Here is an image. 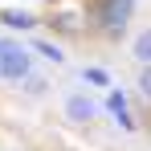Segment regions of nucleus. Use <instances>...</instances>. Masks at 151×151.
<instances>
[{
    "label": "nucleus",
    "mask_w": 151,
    "mask_h": 151,
    "mask_svg": "<svg viewBox=\"0 0 151 151\" xmlns=\"http://www.w3.org/2000/svg\"><path fill=\"white\" fill-rule=\"evenodd\" d=\"M94 8H90V17H94V25H98L102 37H110V41H119L127 29H131V17H135V0H90Z\"/></svg>",
    "instance_id": "1"
},
{
    "label": "nucleus",
    "mask_w": 151,
    "mask_h": 151,
    "mask_svg": "<svg viewBox=\"0 0 151 151\" xmlns=\"http://www.w3.org/2000/svg\"><path fill=\"white\" fill-rule=\"evenodd\" d=\"M29 70H33V49L21 45L17 37H0V78L17 86Z\"/></svg>",
    "instance_id": "2"
},
{
    "label": "nucleus",
    "mask_w": 151,
    "mask_h": 151,
    "mask_svg": "<svg viewBox=\"0 0 151 151\" xmlns=\"http://www.w3.org/2000/svg\"><path fill=\"white\" fill-rule=\"evenodd\" d=\"M106 114L123 127V131H135V127H139V123H135V114H131V98H127V90L106 86Z\"/></svg>",
    "instance_id": "3"
},
{
    "label": "nucleus",
    "mask_w": 151,
    "mask_h": 151,
    "mask_svg": "<svg viewBox=\"0 0 151 151\" xmlns=\"http://www.w3.org/2000/svg\"><path fill=\"white\" fill-rule=\"evenodd\" d=\"M94 114H98V102L94 98H86V94H70V98H65V119L74 127H86Z\"/></svg>",
    "instance_id": "4"
},
{
    "label": "nucleus",
    "mask_w": 151,
    "mask_h": 151,
    "mask_svg": "<svg viewBox=\"0 0 151 151\" xmlns=\"http://www.w3.org/2000/svg\"><path fill=\"white\" fill-rule=\"evenodd\" d=\"M0 25L17 29V33H33L41 21H37V12H29V8H0Z\"/></svg>",
    "instance_id": "5"
},
{
    "label": "nucleus",
    "mask_w": 151,
    "mask_h": 151,
    "mask_svg": "<svg viewBox=\"0 0 151 151\" xmlns=\"http://www.w3.org/2000/svg\"><path fill=\"white\" fill-rule=\"evenodd\" d=\"M131 57H135L139 65H151V29L135 33V41H131Z\"/></svg>",
    "instance_id": "6"
},
{
    "label": "nucleus",
    "mask_w": 151,
    "mask_h": 151,
    "mask_svg": "<svg viewBox=\"0 0 151 151\" xmlns=\"http://www.w3.org/2000/svg\"><path fill=\"white\" fill-rule=\"evenodd\" d=\"M29 49L41 53V57H45V61H53V65H65V53H61V45H57V41H41V37H37Z\"/></svg>",
    "instance_id": "7"
},
{
    "label": "nucleus",
    "mask_w": 151,
    "mask_h": 151,
    "mask_svg": "<svg viewBox=\"0 0 151 151\" xmlns=\"http://www.w3.org/2000/svg\"><path fill=\"white\" fill-rule=\"evenodd\" d=\"M17 86H21V90H25L29 98H41V94H45V90H49V82H45V78H41V74H33V70H29V74L21 78V82H17Z\"/></svg>",
    "instance_id": "8"
},
{
    "label": "nucleus",
    "mask_w": 151,
    "mask_h": 151,
    "mask_svg": "<svg viewBox=\"0 0 151 151\" xmlns=\"http://www.w3.org/2000/svg\"><path fill=\"white\" fill-rule=\"evenodd\" d=\"M49 25L57 29V33H82V25H78L74 12H57V17H49Z\"/></svg>",
    "instance_id": "9"
},
{
    "label": "nucleus",
    "mask_w": 151,
    "mask_h": 151,
    "mask_svg": "<svg viewBox=\"0 0 151 151\" xmlns=\"http://www.w3.org/2000/svg\"><path fill=\"white\" fill-rule=\"evenodd\" d=\"M82 82H90V86H102V90H106V86H110V74H106L102 65H86V70H82Z\"/></svg>",
    "instance_id": "10"
},
{
    "label": "nucleus",
    "mask_w": 151,
    "mask_h": 151,
    "mask_svg": "<svg viewBox=\"0 0 151 151\" xmlns=\"http://www.w3.org/2000/svg\"><path fill=\"white\" fill-rule=\"evenodd\" d=\"M135 90H139V98L151 106V65H139V78H135Z\"/></svg>",
    "instance_id": "11"
}]
</instances>
